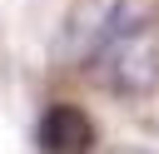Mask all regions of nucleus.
Here are the masks:
<instances>
[{
	"mask_svg": "<svg viewBox=\"0 0 159 154\" xmlns=\"http://www.w3.org/2000/svg\"><path fill=\"white\" fill-rule=\"evenodd\" d=\"M99 129L89 119V109H80L75 99H55L40 109L35 119V149L40 154H94Z\"/></svg>",
	"mask_w": 159,
	"mask_h": 154,
	"instance_id": "7ed1b4c3",
	"label": "nucleus"
},
{
	"mask_svg": "<svg viewBox=\"0 0 159 154\" xmlns=\"http://www.w3.org/2000/svg\"><path fill=\"white\" fill-rule=\"evenodd\" d=\"M99 84L129 99L159 89V20H134L109 40V50L99 55Z\"/></svg>",
	"mask_w": 159,
	"mask_h": 154,
	"instance_id": "f257e3e1",
	"label": "nucleus"
},
{
	"mask_svg": "<svg viewBox=\"0 0 159 154\" xmlns=\"http://www.w3.org/2000/svg\"><path fill=\"white\" fill-rule=\"evenodd\" d=\"M119 154H149V149H139V144H124V149H119Z\"/></svg>",
	"mask_w": 159,
	"mask_h": 154,
	"instance_id": "20e7f679",
	"label": "nucleus"
},
{
	"mask_svg": "<svg viewBox=\"0 0 159 154\" xmlns=\"http://www.w3.org/2000/svg\"><path fill=\"white\" fill-rule=\"evenodd\" d=\"M119 30H124V0H80V5L65 15V25H60L55 55H60L65 65L99 60Z\"/></svg>",
	"mask_w": 159,
	"mask_h": 154,
	"instance_id": "f03ea898",
	"label": "nucleus"
}]
</instances>
